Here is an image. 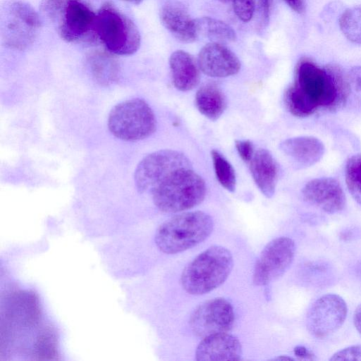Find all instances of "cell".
I'll use <instances>...</instances> for the list:
<instances>
[{"mask_svg":"<svg viewBox=\"0 0 361 361\" xmlns=\"http://www.w3.org/2000/svg\"><path fill=\"white\" fill-rule=\"evenodd\" d=\"M345 75L350 86L356 92L361 93V66L351 68Z\"/></svg>","mask_w":361,"mask_h":361,"instance_id":"cell-32","label":"cell"},{"mask_svg":"<svg viewBox=\"0 0 361 361\" xmlns=\"http://www.w3.org/2000/svg\"><path fill=\"white\" fill-rule=\"evenodd\" d=\"M233 267L231 252L226 247L213 245L200 253L183 269V288L191 295H203L220 286Z\"/></svg>","mask_w":361,"mask_h":361,"instance_id":"cell-3","label":"cell"},{"mask_svg":"<svg viewBox=\"0 0 361 361\" xmlns=\"http://www.w3.org/2000/svg\"><path fill=\"white\" fill-rule=\"evenodd\" d=\"M169 66L173 85L180 91H189L195 88L200 79L197 61L192 55L183 51L173 52L169 58Z\"/></svg>","mask_w":361,"mask_h":361,"instance_id":"cell-19","label":"cell"},{"mask_svg":"<svg viewBox=\"0 0 361 361\" xmlns=\"http://www.w3.org/2000/svg\"><path fill=\"white\" fill-rule=\"evenodd\" d=\"M345 181L352 197L361 205V154L353 156L348 161Z\"/></svg>","mask_w":361,"mask_h":361,"instance_id":"cell-26","label":"cell"},{"mask_svg":"<svg viewBox=\"0 0 361 361\" xmlns=\"http://www.w3.org/2000/svg\"><path fill=\"white\" fill-rule=\"evenodd\" d=\"M273 360H294V358L288 357V356L281 355V356L274 358Z\"/></svg>","mask_w":361,"mask_h":361,"instance_id":"cell-36","label":"cell"},{"mask_svg":"<svg viewBox=\"0 0 361 361\" xmlns=\"http://www.w3.org/2000/svg\"><path fill=\"white\" fill-rule=\"evenodd\" d=\"M250 172L253 180L267 197H271L278 180V166L271 154L265 149L255 152L250 161Z\"/></svg>","mask_w":361,"mask_h":361,"instance_id":"cell-18","label":"cell"},{"mask_svg":"<svg viewBox=\"0 0 361 361\" xmlns=\"http://www.w3.org/2000/svg\"><path fill=\"white\" fill-rule=\"evenodd\" d=\"M211 157L219 183L226 190L233 192L235 188L236 178L233 166L221 154L215 149L211 152Z\"/></svg>","mask_w":361,"mask_h":361,"instance_id":"cell-25","label":"cell"},{"mask_svg":"<svg viewBox=\"0 0 361 361\" xmlns=\"http://www.w3.org/2000/svg\"><path fill=\"white\" fill-rule=\"evenodd\" d=\"M281 150L299 168L314 165L323 157V143L312 136H299L285 140L280 144Z\"/></svg>","mask_w":361,"mask_h":361,"instance_id":"cell-16","label":"cell"},{"mask_svg":"<svg viewBox=\"0 0 361 361\" xmlns=\"http://www.w3.org/2000/svg\"><path fill=\"white\" fill-rule=\"evenodd\" d=\"M192 168L183 153L172 149H161L146 155L137 164L134 180L137 190L152 192L161 182L176 171Z\"/></svg>","mask_w":361,"mask_h":361,"instance_id":"cell-7","label":"cell"},{"mask_svg":"<svg viewBox=\"0 0 361 361\" xmlns=\"http://www.w3.org/2000/svg\"><path fill=\"white\" fill-rule=\"evenodd\" d=\"M295 255L294 241L288 237H279L268 243L257 259L252 281L255 286L269 285L284 274Z\"/></svg>","mask_w":361,"mask_h":361,"instance_id":"cell-8","label":"cell"},{"mask_svg":"<svg viewBox=\"0 0 361 361\" xmlns=\"http://www.w3.org/2000/svg\"><path fill=\"white\" fill-rule=\"evenodd\" d=\"M94 31L106 49L117 55L133 54L140 46V35L134 23L109 4L97 13Z\"/></svg>","mask_w":361,"mask_h":361,"instance_id":"cell-6","label":"cell"},{"mask_svg":"<svg viewBox=\"0 0 361 361\" xmlns=\"http://www.w3.org/2000/svg\"><path fill=\"white\" fill-rule=\"evenodd\" d=\"M216 1H220V2H221V3H227V2H228L230 0H216Z\"/></svg>","mask_w":361,"mask_h":361,"instance_id":"cell-38","label":"cell"},{"mask_svg":"<svg viewBox=\"0 0 361 361\" xmlns=\"http://www.w3.org/2000/svg\"><path fill=\"white\" fill-rule=\"evenodd\" d=\"M89 63L94 77L101 82H111L116 77L117 63L105 53H94L89 58Z\"/></svg>","mask_w":361,"mask_h":361,"instance_id":"cell-23","label":"cell"},{"mask_svg":"<svg viewBox=\"0 0 361 361\" xmlns=\"http://www.w3.org/2000/svg\"><path fill=\"white\" fill-rule=\"evenodd\" d=\"M353 323L355 329L361 335V304L355 309L353 314Z\"/></svg>","mask_w":361,"mask_h":361,"instance_id":"cell-35","label":"cell"},{"mask_svg":"<svg viewBox=\"0 0 361 361\" xmlns=\"http://www.w3.org/2000/svg\"><path fill=\"white\" fill-rule=\"evenodd\" d=\"M339 26L348 40L361 44V6L346 9L339 18Z\"/></svg>","mask_w":361,"mask_h":361,"instance_id":"cell-24","label":"cell"},{"mask_svg":"<svg viewBox=\"0 0 361 361\" xmlns=\"http://www.w3.org/2000/svg\"><path fill=\"white\" fill-rule=\"evenodd\" d=\"M272 2L273 0H257L259 25L261 29L269 23Z\"/></svg>","mask_w":361,"mask_h":361,"instance_id":"cell-30","label":"cell"},{"mask_svg":"<svg viewBox=\"0 0 361 361\" xmlns=\"http://www.w3.org/2000/svg\"><path fill=\"white\" fill-rule=\"evenodd\" d=\"M151 193L160 211L176 213L200 204L204 199L206 185L192 168H184L171 173Z\"/></svg>","mask_w":361,"mask_h":361,"instance_id":"cell-4","label":"cell"},{"mask_svg":"<svg viewBox=\"0 0 361 361\" xmlns=\"http://www.w3.org/2000/svg\"><path fill=\"white\" fill-rule=\"evenodd\" d=\"M348 85L339 67L321 68L303 59L297 66L293 83L285 92V104L298 117L310 116L321 109L334 110L344 103Z\"/></svg>","mask_w":361,"mask_h":361,"instance_id":"cell-1","label":"cell"},{"mask_svg":"<svg viewBox=\"0 0 361 361\" xmlns=\"http://www.w3.org/2000/svg\"><path fill=\"white\" fill-rule=\"evenodd\" d=\"M57 337L54 329L46 326L38 333L33 345V355L36 360H56L58 357Z\"/></svg>","mask_w":361,"mask_h":361,"instance_id":"cell-22","label":"cell"},{"mask_svg":"<svg viewBox=\"0 0 361 361\" xmlns=\"http://www.w3.org/2000/svg\"><path fill=\"white\" fill-rule=\"evenodd\" d=\"M242 354L238 338L224 332L203 338L196 348L195 359L197 361L240 360Z\"/></svg>","mask_w":361,"mask_h":361,"instance_id":"cell-14","label":"cell"},{"mask_svg":"<svg viewBox=\"0 0 361 361\" xmlns=\"http://www.w3.org/2000/svg\"><path fill=\"white\" fill-rule=\"evenodd\" d=\"M198 111L212 121L217 120L226 107L225 96L221 88L214 82L202 85L195 94Z\"/></svg>","mask_w":361,"mask_h":361,"instance_id":"cell-20","label":"cell"},{"mask_svg":"<svg viewBox=\"0 0 361 361\" xmlns=\"http://www.w3.org/2000/svg\"><path fill=\"white\" fill-rule=\"evenodd\" d=\"M329 360H359L361 361V345H351L335 353Z\"/></svg>","mask_w":361,"mask_h":361,"instance_id":"cell-29","label":"cell"},{"mask_svg":"<svg viewBox=\"0 0 361 361\" xmlns=\"http://www.w3.org/2000/svg\"><path fill=\"white\" fill-rule=\"evenodd\" d=\"M197 63L203 73L213 78L233 75L240 69V62L236 55L217 42L207 43L200 49Z\"/></svg>","mask_w":361,"mask_h":361,"instance_id":"cell-11","label":"cell"},{"mask_svg":"<svg viewBox=\"0 0 361 361\" xmlns=\"http://www.w3.org/2000/svg\"><path fill=\"white\" fill-rule=\"evenodd\" d=\"M234 12L243 22H249L255 12V0H232Z\"/></svg>","mask_w":361,"mask_h":361,"instance_id":"cell-28","label":"cell"},{"mask_svg":"<svg viewBox=\"0 0 361 361\" xmlns=\"http://www.w3.org/2000/svg\"><path fill=\"white\" fill-rule=\"evenodd\" d=\"M304 199L329 214L343 209L345 196L340 183L332 178H319L309 181L302 189Z\"/></svg>","mask_w":361,"mask_h":361,"instance_id":"cell-12","label":"cell"},{"mask_svg":"<svg viewBox=\"0 0 361 361\" xmlns=\"http://www.w3.org/2000/svg\"><path fill=\"white\" fill-rule=\"evenodd\" d=\"M235 145L241 159L248 163L250 162L255 152L253 144L250 140H235Z\"/></svg>","mask_w":361,"mask_h":361,"instance_id":"cell-31","label":"cell"},{"mask_svg":"<svg viewBox=\"0 0 361 361\" xmlns=\"http://www.w3.org/2000/svg\"><path fill=\"white\" fill-rule=\"evenodd\" d=\"M6 317L17 320L25 326H35L41 317V310L37 295L30 290L13 293L7 302Z\"/></svg>","mask_w":361,"mask_h":361,"instance_id":"cell-17","label":"cell"},{"mask_svg":"<svg viewBox=\"0 0 361 361\" xmlns=\"http://www.w3.org/2000/svg\"><path fill=\"white\" fill-rule=\"evenodd\" d=\"M9 13L35 30L41 27L42 22L38 13L26 2L18 1L12 3L9 8Z\"/></svg>","mask_w":361,"mask_h":361,"instance_id":"cell-27","label":"cell"},{"mask_svg":"<svg viewBox=\"0 0 361 361\" xmlns=\"http://www.w3.org/2000/svg\"><path fill=\"white\" fill-rule=\"evenodd\" d=\"M107 125L118 139L134 142L150 136L156 130L155 115L143 99L133 98L115 105L110 111Z\"/></svg>","mask_w":361,"mask_h":361,"instance_id":"cell-5","label":"cell"},{"mask_svg":"<svg viewBox=\"0 0 361 361\" xmlns=\"http://www.w3.org/2000/svg\"><path fill=\"white\" fill-rule=\"evenodd\" d=\"M294 353L296 356L301 358L314 360V354L309 351L305 347L298 345L294 348Z\"/></svg>","mask_w":361,"mask_h":361,"instance_id":"cell-33","label":"cell"},{"mask_svg":"<svg viewBox=\"0 0 361 361\" xmlns=\"http://www.w3.org/2000/svg\"><path fill=\"white\" fill-rule=\"evenodd\" d=\"M214 228L212 218L201 211L183 212L173 216L157 229L154 241L166 254H176L205 240Z\"/></svg>","mask_w":361,"mask_h":361,"instance_id":"cell-2","label":"cell"},{"mask_svg":"<svg viewBox=\"0 0 361 361\" xmlns=\"http://www.w3.org/2000/svg\"><path fill=\"white\" fill-rule=\"evenodd\" d=\"M288 6L297 13H302L304 11L303 0H284Z\"/></svg>","mask_w":361,"mask_h":361,"instance_id":"cell-34","label":"cell"},{"mask_svg":"<svg viewBox=\"0 0 361 361\" xmlns=\"http://www.w3.org/2000/svg\"><path fill=\"white\" fill-rule=\"evenodd\" d=\"M96 16L97 14L84 4L69 0L59 27L61 38L68 42L80 40L90 30H94Z\"/></svg>","mask_w":361,"mask_h":361,"instance_id":"cell-13","label":"cell"},{"mask_svg":"<svg viewBox=\"0 0 361 361\" xmlns=\"http://www.w3.org/2000/svg\"><path fill=\"white\" fill-rule=\"evenodd\" d=\"M135 4H140L142 0H126Z\"/></svg>","mask_w":361,"mask_h":361,"instance_id":"cell-37","label":"cell"},{"mask_svg":"<svg viewBox=\"0 0 361 361\" xmlns=\"http://www.w3.org/2000/svg\"><path fill=\"white\" fill-rule=\"evenodd\" d=\"M346 302L340 295L326 294L317 298L306 315V326L315 338L324 339L339 329L347 317Z\"/></svg>","mask_w":361,"mask_h":361,"instance_id":"cell-9","label":"cell"},{"mask_svg":"<svg viewBox=\"0 0 361 361\" xmlns=\"http://www.w3.org/2000/svg\"><path fill=\"white\" fill-rule=\"evenodd\" d=\"M161 24L177 39L185 43L195 42L197 37L194 19L186 6L177 1H168L159 11Z\"/></svg>","mask_w":361,"mask_h":361,"instance_id":"cell-15","label":"cell"},{"mask_svg":"<svg viewBox=\"0 0 361 361\" xmlns=\"http://www.w3.org/2000/svg\"><path fill=\"white\" fill-rule=\"evenodd\" d=\"M194 21L197 37L207 38L211 42H233L237 39L234 30L224 21L208 16L194 19Z\"/></svg>","mask_w":361,"mask_h":361,"instance_id":"cell-21","label":"cell"},{"mask_svg":"<svg viewBox=\"0 0 361 361\" xmlns=\"http://www.w3.org/2000/svg\"><path fill=\"white\" fill-rule=\"evenodd\" d=\"M235 322L231 303L225 298H215L200 304L192 312L189 324L198 337L229 331Z\"/></svg>","mask_w":361,"mask_h":361,"instance_id":"cell-10","label":"cell"}]
</instances>
